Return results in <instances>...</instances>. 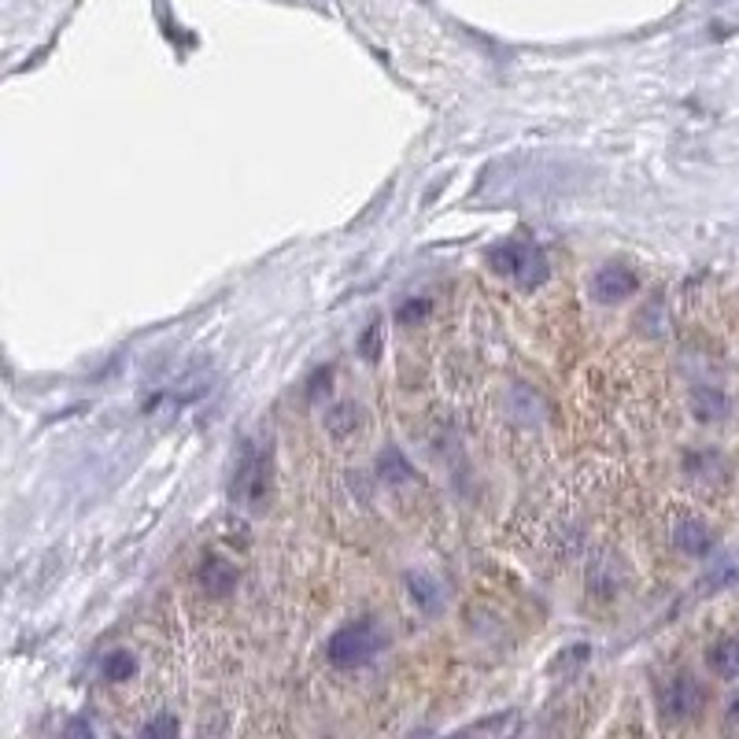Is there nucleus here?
I'll use <instances>...</instances> for the list:
<instances>
[{
  "label": "nucleus",
  "instance_id": "9b49d317",
  "mask_svg": "<svg viewBox=\"0 0 739 739\" xmlns=\"http://www.w3.org/2000/svg\"><path fill=\"white\" fill-rule=\"evenodd\" d=\"M411 599L422 606L425 614H437L440 606H444V592H440V584L433 577H425V573H411Z\"/></svg>",
  "mask_w": 739,
  "mask_h": 739
},
{
  "label": "nucleus",
  "instance_id": "f03ea898",
  "mask_svg": "<svg viewBox=\"0 0 739 739\" xmlns=\"http://www.w3.org/2000/svg\"><path fill=\"white\" fill-rule=\"evenodd\" d=\"M488 267L496 270V274H503V278H514L521 289H540L547 281V274H551L544 252L525 241L496 244V248L488 252Z\"/></svg>",
  "mask_w": 739,
  "mask_h": 739
},
{
  "label": "nucleus",
  "instance_id": "9d476101",
  "mask_svg": "<svg viewBox=\"0 0 739 739\" xmlns=\"http://www.w3.org/2000/svg\"><path fill=\"white\" fill-rule=\"evenodd\" d=\"M710 669L717 677L736 680L739 677V640H717L710 647Z\"/></svg>",
  "mask_w": 739,
  "mask_h": 739
},
{
  "label": "nucleus",
  "instance_id": "f257e3e1",
  "mask_svg": "<svg viewBox=\"0 0 739 739\" xmlns=\"http://www.w3.org/2000/svg\"><path fill=\"white\" fill-rule=\"evenodd\" d=\"M385 647V632L377 621H355V625H344L329 636L326 643V658L337 669H359L366 662H374L377 651Z\"/></svg>",
  "mask_w": 739,
  "mask_h": 739
},
{
  "label": "nucleus",
  "instance_id": "0eeeda50",
  "mask_svg": "<svg viewBox=\"0 0 739 739\" xmlns=\"http://www.w3.org/2000/svg\"><path fill=\"white\" fill-rule=\"evenodd\" d=\"M673 540L684 555L691 558H706L710 555V547H714V533H710V525L699 518H680L677 529H673Z\"/></svg>",
  "mask_w": 739,
  "mask_h": 739
},
{
  "label": "nucleus",
  "instance_id": "20e7f679",
  "mask_svg": "<svg viewBox=\"0 0 739 739\" xmlns=\"http://www.w3.org/2000/svg\"><path fill=\"white\" fill-rule=\"evenodd\" d=\"M636 289H640V281H636L632 267H625V263H606V267L595 270V278H592V292L599 303L629 300Z\"/></svg>",
  "mask_w": 739,
  "mask_h": 739
},
{
  "label": "nucleus",
  "instance_id": "f8f14e48",
  "mask_svg": "<svg viewBox=\"0 0 739 739\" xmlns=\"http://www.w3.org/2000/svg\"><path fill=\"white\" fill-rule=\"evenodd\" d=\"M377 466H381V477H388V481H407L411 477V466H407V459L396 448H388Z\"/></svg>",
  "mask_w": 739,
  "mask_h": 739
},
{
  "label": "nucleus",
  "instance_id": "6e6552de",
  "mask_svg": "<svg viewBox=\"0 0 739 739\" xmlns=\"http://www.w3.org/2000/svg\"><path fill=\"white\" fill-rule=\"evenodd\" d=\"M691 414H695L699 422H721L728 414V396L714 385L691 388Z\"/></svg>",
  "mask_w": 739,
  "mask_h": 739
},
{
  "label": "nucleus",
  "instance_id": "2eb2a0df",
  "mask_svg": "<svg viewBox=\"0 0 739 739\" xmlns=\"http://www.w3.org/2000/svg\"><path fill=\"white\" fill-rule=\"evenodd\" d=\"M725 717H728V725H739V691H736V695H732V699H728V706H725Z\"/></svg>",
  "mask_w": 739,
  "mask_h": 739
},
{
  "label": "nucleus",
  "instance_id": "423d86ee",
  "mask_svg": "<svg viewBox=\"0 0 739 739\" xmlns=\"http://www.w3.org/2000/svg\"><path fill=\"white\" fill-rule=\"evenodd\" d=\"M196 581L207 595H230L237 588V566L219 555H207L196 570Z\"/></svg>",
  "mask_w": 739,
  "mask_h": 739
},
{
  "label": "nucleus",
  "instance_id": "7ed1b4c3",
  "mask_svg": "<svg viewBox=\"0 0 739 739\" xmlns=\"http://www.w3.org/2000/svg\"><path fill=\"white\" fill-rule=\"evenodd\" d=\"M703 706H706V688L691 677V673H680V677L666 680L662 691H658V710H662V717H666L669 725L688 721V717H695Z\"/></svg>",
  "mask_w": 739,
  "mask_h": 739
},
{
  "label": "nucleus",
  "instance_id": "1a4fd4ad",
  "mask_svg": "<svg viewBox=\"0 0 739 739\" xmlns=\"http://www.w3.org/2000/svg\"><path fill=\"white\" fill-rule=\"evenodd\" d=\"M100 677L111 680V684H122V680H134L137 677V655L134 651H126V647H115L104 655L100 662Z\"/></svg>",
  "mask_w": 739,
  "mask_h": 739
},
{
  "label": "nucleus",
  "instance_id": "ddd939ff",
  "mask_svg": "<svg viewBox=\"0 0 739 739\" xmlns=\"http://www.w3.org/2000/svg\"><path fill=\"white\" fill-rule=\"evenodd\" d=\"M141 736H178V717L159 714L156 721H148V725L141 728Z\"/></svg>",
  "mask_w": 739,
  "mask_h": 739
},
{
  "label": "nucleus",
  "instance_id": "39448f33",
  "mask_svg": "<svg viewBox=\"0 0 739 739\" xmlns=\"http://www.w3.org/2000/svg\"><path fill=\"white\" fill-rule=\"evenodd\" d=\"M233 496L241 499L244 507H259L267 499V455L248 451L241 462V473L233 481Z\"/></svg>",
  "mask_w": 739,
  "mask_h": 739
},
{
  "label": "nucleus",
  "instance_id": "4468645a",
  "mask_svg": "<svg viewBox=\"0 0 739 739\" xmlns=\"http://www.w3.org/2000/svg\"><path fill=\"white\" fill-rule=\"evenodd\" d=\"M425 315H429V303L418 300V303H403L400 315H396V318H400L403 326H411V322H418V318H425Z\"/></svg>",
  "mask_w": 739,
  "mask_h": 739
}]
</instances>
